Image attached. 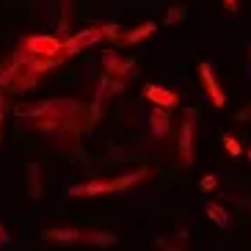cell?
<instances>
[{"label": "cell", "instance_id": "6da1fadb", "mask_svg": "<svg viewBox=\"0 0 251 251\" xmlns=\"http://www.w3.org/2000/svg\"><path fill=\"white\" fill-rule=\"evenodd\" d=\"M17 116L23 119H52V122H69L75 125L80 133L91 130L89 122H83L80 116H89V119H100V105H83L77 100H42V102H28V105H20L17 108Z\"/></svg>", "mask_w": 251, "mask_h": 251}, {"label": "cell", "instance_id": "7a4b0ae2", "mask_svg": "<svg viewBox=\"0 0 251 251\" xmlns=\"http://www.w3.org/2000/svg\"><path fill=\"white\" fill-rule=\"evenodd\" d=\"M152 177L149 169H135V171H127L122 177H113V179H94V182H83V185H72L69 188V196L72 199H91V196H108V193H122V191H130L135 188L138 182Z\"/></svg>", "mask_w": 251, "mask_h": 251}, {"label": "cell", "instance_id": "3957f363", "mask_svg": "<svg viewBox=\"0 0 251 251\" xmlns=\"http://www.w3.org/2000/svg\"><path fill=\"white\" fill-rule=\"evenodd\" d=\"M119 33H122V28L113 23H105V25H91V28H83L77 30V33H72V36L64 42V58H72V55H77L80 50H86V47H94L97 42H102V39H116Z\"/></svg>", "mask_w": 251, "mask_h": 251}, {"label": "cell", "instance_id": "277c9868", "mask_svg": "<svg viewBox=\"0 0 251 251\" xmlns=\"http://www.w3.org/2000/svg\"><path fill=\"white\" fill-rule=\"evenodd\" d=\"M20 50H25L28 55H33V58L64 61V42H61V39H55V36H47V33L23 39V47H20Z\"/></svg>", "mask_w": 251, "mask_h": 251}, {"label": "cell", "instance_id": "5b68a950", "mask_svg": "<svg viewBox=\"0 0 251 251\" xmlns=\"http://www.w3.org/2000/svg\"><path fill=\"white\" fill-rule=\"evenodd\" d=\"M193 147H196V108L185 113L182 119V127H179V141H177V152H179V160L182 166H193Z\"/></svg>", "mask_w": 251, "mask_h": 251}, {"label": "cell", "instance_id": "8992f818", "mask_svg": "<svg viewBox=\"0 0 251 251\" xmlns=\"http://www.w3.org/2000/svg\"><path fill=\"white\" fill-rule=\"evenodd\" d=\"M133 69H135L133 58H122L116 50H105L102 52V75H111V77H119V80H127Z\"/></svg>", "mask_w": 251, "mask_h": 251}, {"label": "cell", "instance_id": "52a82bcc", "mask_svg": "<svg viewBox=\"0 0 251 251\" xmlns=\"http://www.w3.org/2000/svg\"><path fill=\"white\" fill-rule=\"evenodd\" d=\"M196 72H199V80H201V86H204L207 97H210V102H213L215 108H224V105H226V94H224L221 83L215 80L213 67H210L207 61H201L199 67H196Z\"/></svg>", "mask_w": 251, "mask_h": 251}, {"label": "cell", "instance_id": "ba28073f", "mask_svg": "<svg viewBox=\"0 0 251 251\" xmlns=\"http://www.w3.org/2000/svg\"><path fill=\"white\" fill-rule=\"evenodd\" d=\"M144 97H147L155 108H166V111H174V108H179V102H182V97H179L177 91L163 89L157 83H147V86H144Z\"/></svg>", "mask_w": 251, "mask_h": 251}, {"label": "cell", "instance_id": "9c48e42d", "mask_svg": "<svg viewBox=\"0 0 251 251\" xmlns=\"http://www.w3.org/2000/svg\"><path fill=\"white\" fill-rule=\"evenodd\" d=\"M47 243H58V246H75L80 243V229L77 226H50L42 232Z\"/></svg>", "mask_w": 251, "mask_h": 251}, {"label": "cell", "instance_id": "30bf717a", "mask_svg": "<svg viewBox=\"0 0 251 251\" xmlns=\"http://www.w3.org/2000/svg\"><path fill=\"white\" fill-rule=\"evenodd\" d=\"M125 86H127V80H119V77H111V75H102L100 83H97V91H94V105L108 102V100L116 97Z\"/></svg>", "mask_w": 251, "mask_h": 251}, {"label": "cell", "instance_id": "8fae6325", "mask_svg": "<svg viewBox=\"0 0 251 251\" xmlns=\"http://www.w3.org/2000/svg\"><path fill=\"white\" fill-rule=\"evenodd\" d=\"M169 130H171V111L152 108V113H149V135L152 138H166Z\"/></svg>", "mask_w": 251, "mask_h": 251}, {"label": "cell", "instance_id": "7c38bea8", "mask_svg": "<svg viewBox=\"0 0 251 251\" xmlns=\"http://www.w3.org/2000/svg\"><path fill=\"white\" fill-rule=\"evenodd\" d=\"M157 30V25L155 23H141V25H135L133 30H125V33H119L113 42L116 45H125V47H130V45H138V42H144V39H149L152 33Z\"/></svg>", "mask_w": 251, "mask_h": 251}, {"label": "cell", "instance_id": "4fadbf2b", "mask_svg": "<svg viewBox=\"0 0 251 251\" xmlns=\"http://www.w3.org/2000/svg\"><path fill=\"white\" fill-rule=\"evenodd\" d=\"M80 243L86 246H116L119 237L113 232H105V229H80Z\"/></svg>", "mask_w": 251, "mask_h": 251}, {"label": "cell", "instance_id": "5bb4252c", "mask_svg": "<svg viewBox=\"0 0 251 251\" xmlns=\"http://www.w3.org/2000/svg\"><path fill=\"white\" fill-rule=\"evenodd\" d=\"M42 193H45V188H42V166L39 163H28V196L33 201H39Z\"/></svg>", "mask_w": 251, "mask_h": 251}, {"label": "cell", "instance_id": "9a60e30c", "mask_svg": "<svg viewBox=\"0 0 251 251\" xmlns=\"http://www.w3.org/2000/svg\"><path fill=\"white\" fill-rule=\"evenodd\" d=\"M204 213L218 229L229 226V213H226V207L224 204H218V201H204Z\"/></svg>", "mask_w": 251, "mask_h": 251}, {"label": "cell", "instance_id": "2e32d148", "mask_svg": "<svg viewBox=\"0 0 251 251\" xmlns=\"http://www.w3.org/2000/svg\"><path fill=\"white\" fill-rule=\"evenodd\" d=\"M185 17H188V8H185L182 3H174V6L166 8L163 23H166V25H179V23H185Z\"/></svg>", "mask_w": 251, "mask_h": 251}, {"label": "cell", "instance_id": "e0dca14e", "mask_svg": "<svg viewBox=\"0 0 251 251\" xmlns=\"http://www.w3.org/2000/svg\"><path fill=\"white\" fill-rule=\"evenodd\" d=\"M224 149H226V152H229V155H232V157H240V155H243V147H240V141H237L235 138V135H229V133H224Z\"/></svg>", "mask_w": 251, "mask_h": 251}, {"label": "cell", "instance_id": "ac0fdd59", "mask_svg": "<svg viewBox=\"0 0 251 251\" xmlns=\"http://www.w3.org/2000/svg\"><path fill=\"white\" fill-rule=\"evenodd\" d=\"M199 188H201V193H213L215 188H218V177H215V174H204V177L199 179Z\"/></svg>", "mask_w": 251, "mask_h": 251}, {"label": "cell", "instance_id": "d6986e66", "mask_svg": "<svg viewBox=\"0 0 251 251\" xmlns=\"http://www.w3.org/2000/svg\"><path fill=\"white\" fill-rule=\"evenodd\" d=\"M157 249L160 251H182V249H177V246L171 243V240H166V237H157Z\"/></svg>", "mask_w": 251, "mask_h": 251}, {"label": "cell", "instance_id": "ffe728a7", "mask_svg": "<svg viewBox=\"0 0 251 251\" xmlns=\"http://www.w3.org/2000/svg\"><path fill=\"white\" fill-rule=\"evenodd\" d=\"M11 243V235H8L6 229H3V224H0V246H8Z\"/></svg>", "mask_w": 251, "mask_h": 251}, {"label": "cell", "instance_id": "44dd1931", "mask_svg": "<svg viewBox=\"0 0 251 251\" xmlns=\"http://www.w3.org/2000/svg\"><path fill=\"white\" fill-rule=\"evenodd\" d=\"M3 116H6V102H3V94H0V138H3Z\"/></svg>", "mask_w": 251, "mask_h": 251}, {"label": "cell", "instance_id": "7402d4cb", "mask_svg": "<svg viewBox=\"0 0 251 251\" xmlns=\"http://www.w3.org/2000/svg\"><path fill=\"white\" fill-rule=\"evenodd\" d=\"M224 6H226L232 14H237V0H224Z\"/></svg>", "mask_w": 251, "mask_h": 251}, {"label": "cell", "instance_id": "603a6c76", "mask_svg": "<svg viewBox=\"0 0 251 251\" xmlns=\"http://www.w3.org/2000/svg\"><path fill=\"white\" fill-rule=\"evenodd\" d=\"M246 157H249V160H251V147H249V149H246Z\"/></svg>", "mask_w": 251, "mask_h": 251}]
</instances>
